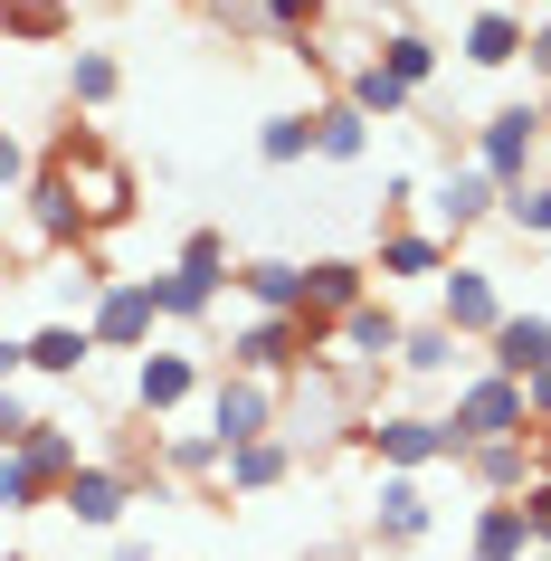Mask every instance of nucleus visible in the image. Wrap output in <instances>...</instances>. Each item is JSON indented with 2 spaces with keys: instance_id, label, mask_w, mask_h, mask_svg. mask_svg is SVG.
Segmentation results:
<instances>
[{
  "instance_id": "49530a36",
  "label": "nucleus",
  "mask_w": 551,
  "mask_h": 561,
  "mask_svg": "<svg viewBox=\"0 0 551 561\" xmlns=\"http://www.w3.org/2000/svg\"><path fill=\"white\" fill-rule=\"evenodd\" d=\"M20 371H30V343H20V333H0V390L20 381Z\"/></svg>"
},
{
  "instance_id": "0eeeda50",
  "label": "nucleus",
  "mask_w": 551,
  "mask_h": 561,
  "mask_svg": "<svg viewBox=\"0 0 551 561\" xmlns=\"http://www.w3.org/2000/svg\"><path fill=\"white\" fill-rule=\"evenodd\" d=\"M219 447H248V438H276L286 428V400H276V381H248V371H219L209 381V419H200Z\"/></svg>"
},
{
  "instance_id": "aec40b11",
  "label": "nucleus",
  "mask_w": 551,
  "mask_h": 561,
  "mask_svg": "<svg viewBox=\"0 0 551 561\" xmlns=\"http://www.w3.org/2000/svg\"><path fill=\"white\" fill-rule=\"evenodd\" d=\"M295 476V438L276 428V438H248V447H229V467H219V485L229 495H276Z\"/></svg>"
},
{
  "instance_id": "864d4df0",
  "label": "nucleus",
  "mask_w": 551,
  "mask_h": 561,
  "mask_svg": "<svg viewBox=\"0 0 551 561\" xmlns=\"http://www.w3.org/2000/svg\"><path fill=\"white\" fill-rule=\"evenodd\" d=\"M0 257H10V248H0Z\"/></svg>"
},
{
  "instance_id": "6ab92c4d",
  "label": "nucleus",
  "mask_w": 551,
  "mask_h": 561,
  "mask_svg": "<svg viewBox=\"0 0 551 561\" xmlns=\"http://www.w3.org/2000/svg\"><path fill=\"white\" fill-rule=\"evenodd\" d=\"M343 105H352L361 124H400V115H418V95H409L380 58H352V67H343Z\"/></svg>"
},
{
  "instance_id": "5701e85b",
  "label": "nucleus",
  "mask_w": 551,
  "mask_h": 561,
  "mask_svg": "<svg viewBox=\"0 0 551 561\" xmlns=\"http://www.w3.org/2000/svg\"><path fill=\"white\" fill-rule=\"evenodd\" d=\"M20 343H30V371H38V381H77V371L95 362V333L87 324H58V314H48L38 333H20Z\"/></svg>"
},
{
  "instance_id": "37998d69",
  "label": "nucleus",
  "mask_w": 551,
  "mask_h": 561,
  "mask_svg": "<svg viewBox=\"0 0 551 561\" xmlns=\"http://www.w3.org/2000/svg\"><path fill=\"white\" fill-rule=\"evenodd\" d=\"M523 419H532V438H551V362L523 381Z\"/></svg>"
},
{
  "instance_id": "1a4fd4ad",
  "label": "nucleus",
  "mask_w": 551,
  "mask_h": 561,
  "mask_svg": "<svg viewBox=\"0 0 551 561\" xmlns=\"http://www.w3.org/2000/svg\"><path fill=\"white\" fill-rule=\"evenodd\" d=\"M504 314H514V305H504V286H494V266H466L457 257L447 276H437V324L457 333V343H485Z\"/></svg>"
},
{
  "instance_id": "09e8293b",
  "label": "nucleus",
  "mask_w": 551,
  "mask_h": 561,
  "mask_svg": "<svg viewBox=\"0 0 551 561\" xmlns=\"http://www.w3.org/2000/svg\"><path fill=\"white\" fill-rule=\"evenodd\" d=\"M0 561H30V552H0Z\"/></svg>"
},
{
  "instance_id": "20e7f679",
  "label": "nucleus",
  "mask_w": 551,
  "mask_h": 561,
  "mask_svg": "<svg viewBox=\"0 0 551 561\" xmlns=\"http://www.w3.org/2000/svg\"><path fill=\"white\" fill-rule=\"evenodd\" d=\"M361 447L380 457V476H418V467H457L466 447H457V428L437 410H371L361 419Z\"/></svg>"
},
{
  "instance_id": "c85d7f7f",
  "label": "nucleus",
  "mask_w": 551,
  "mask_h": 561,
  "mask_svg": "<svg viewBox=\"0 0 551 561\" xmlns=\"http://www.w3.org/2000/svg\"><path fill=\"white\" fill-rule=\"evenodd\" d=\"M115 95H124L115 48H77V58H67V105H77V115H105Z\"/></svg>"
},
{
  "instance_id": "de8ad7c7",
  "label": "nucleus",
  "mask_w": 551,
  "mask_h": 561,
  "mask_svg": "<svg viewBox=\"0 0 551 561\" xmlns=\"http://www.w3.org/2000/svg\"><path fill=\"white\" fill-rule=\"evenodd\" d=\"M542 181H551V144H542Z\"/></svg>"
},
{
  "instance_id": "4be33fe9",
  "label": "nucleus",
  "mask_w": 551,
  "mask_h": 561,
  "mask_svg": "<svg viewBox=\"0 0 551 561\" xmlns=\"http://www.w3.org/2000/svg\"><path fill=\"white\" fill-rule=\"evenodd\" d=\"M229 286L257 314H305V266L295 257H248V266H229Z\"/></svg>"
},
{
  "instance_id": "f3484780",
  "label": "nucleus",
  "mask_w": 551,
  "mask_h": 561,
  "mask_svg": "<svg viewBox=\"0 0 551 561\" xmlns=\"http://www.w3.org/2000/svg\"><path fill=\"white\" fill-rule=\"evenodd\" d=\"M523 30H532L523 10L485 0V10H475V20L457 30V58H466V67H523Z\"/></svg>"
},
{
  "instance_id": "a211bd4d",
  "label": "nucleus",
  "mask_w": 551,
  "mask_h": 561,
  "mask_svg": "<svg viewBox=\"0 0 551 561\" xmlns=\"http://www.w3.org/2000/svg\"><path fill=\"white\" fill-rule=\"evenodd\" d=\"M457 467L475 476V485H485V495H504V504H514L523 485H532V476H542V457H532V438H485V447H466Z\"/></svg>"
},
{
  "instance_id": "58836bf2",
  "label": "nucleus",
  "mask_w": 551,
  "mask_h": 561,
  "mask_svg": "<svg viewBox=\"0 0 551 561\" xmlns=\"http://www.w3.org/2000/svg\"><path fill=\"white\" fill-rule=\"evenodd\" d=\"M30 144H20V134H10V124H0V201H20V191H30Z\"/></svg>"
},
{
  "instance_id": "603ef678",
  "label": "nucleus",
  "mask_w": 551,
  "mask_h": 561,
  "mask_svg": "<svg viewBox=\"0 0 551 561\" xmlns=\"http://www.w3.org/2000/svg\"><path fill=\"white\" fill-rule=\"evenodd\" d=\"M0 286H10V276H0Z\"/></svg>"
},
{
  "instance_id": "a18cd8bd",
  "label": "nucleus",
  "mask_w": 551,
  "mask_h": 561,
  "mask_svg": "<svg viewBox=\"0 0 551 561\" xmlns=\"http://www.w3.org/2000/svg\"><path fill=\"white\" fill-rule=\"evenodd\" d=\"M209 20H219V30H238V38H266L257 0H209Z\"/></svg>"
},
{
  "instance_id": "a19ab883",
  "label": "nucleus",
  "mask_w": 551,
  "mask_h": 561,
  "mask_svg": "<svg viewBox=\"0 0 551 561\" xmlns=\"http://www.w3.org/2000/svg\"><path fill=\"white\" fill-rule=\"evenodd\" d=\"M181 266H219L229 276V229H191L181 238Z\"/></svg>"
},
{
  "instance_id": "c756f323",
  "label": "nucleus",
  "mask_w": 551,
  "mask_h": 561,
  "mask_svg": "<svg viewBox=\"0 0 551 561\" xmlns=\"http://www.w3.org/2000/svg\"><path fill=\"white\" fill-rule=\"evenodd\" d=\"M390 371H409V381H437V371H457V333L437 324V314H428V324H409V333H400V362H390Z\"/></svg>"
},
{
  "instance_id": "9d476101",
  "label": "nucleus",
  "mask_w": 551,
  "mask_h": 561,
  "mask_svg": "<svg viewBox=\"0 0 551 561\" xmlns=\"http://www.w3.org/2000/svg\"><path fill=\"white\" fill-rule=\"evenodd\" d=\"M494 201H504V191H494L475 162H447V172H437V191H428V219H418V229H437L447 248H457L466 229H485V219H494Z\"/></svg>"
},
{
  "instance_id": "cd10ccee",
  "label": "nucleus",
  "mask_w": 551,
  "mask_h": 561,
  "mask_svg": "<svg viewBox=\"0 0 551 561\" xmlns=\"http://www.w3.org/2000/svg\"><path fill=\"white\" fill-rule=\"evenodd\" d=\"M67 30H77L67 0H0V38H10V48H58Z\"/></svg>"
},
{
  "instance_id": "dca6fc26",
  "label": "nucleus",
  "mask_w": 551,
  "mask_h": 561,
  "mask_svg": "<svg viewBox=\"0 0 551 561\" xmlns=\"http://www.w3.org/2000/svg\"><path fill=\"white\" fill-rule=\"evenodd\" d=\"M361 296H371V266H361V257H314V266H305V314H314L323 333L343 324Z\"/></svg>"
},
{
  "instance_id": "f704fd0d",
  "label": "nucleus",
  "mask_w": 551,
  "mask_h": 561,
  "mask_svg": "<svg viewBox=\"0 0 551 561\" xmlns=\"http://www.w3.org/2000/svg\"><path fill=\"white\" fill-rule=\"evenodd\" d=\"M105 286H115V276H105V266H95L87 248H77V257L58 266V324H87V314H95V296H105Z\"/></svg>"
},
{
  "instance_id": "c9c22d12",
  "label": "nucleus",
  "mask_w": 551,
  "mask_h": 561,
  "mask_svg": "<svg viewBox=\"0 0 551 561\" xmlns=\"http://www.w3.org/2000/svg\"><path fill=\"white\" fill-rule=\"evenodd\" d=\"M20 457H30V467L48 476V485H67V476L87 467V457H77V428H67V419H38V428H30V447H20Z\"/></svg>"
},
{
  "instance_id": "9b49d317",
  "label": "nucleus",
  "mask_w": 551,
  "mask_h": 561,
  "mask_svg": "<svg viewBox=\"0 0 551 561\" xmlns=\"http://www.w3.org/2000/svg\"><path fill=\"white\" fill-rule=\"evenodd\" d=\"M124 504H134V485H124V467H105V457H87V467L58 485V514H67L77 533H115Z\"/></svg>"
},
{
  "instance_id": "3c124183",
  "label": "nucleus",
  "mask_w": 551,
  "mask_h": 561,
  "mask_svg": "<svg viewBox=\"0 0 551 561\" xmlns=\"http://www.w3.org/2000/svg\"><path fill=\"white\" fill-rule=\"evenodd\" d=\"M532 561H551V552H532Z\"/></svg>"
},
{
  "instance_id": "412c9836",
  "label": "nucleus",
  "mask_w": 551,
  "mask_h": 561,
  "mask_svg": "<svg viewBox=\"0 0 551 561\" xmlns=\"http://www.w3.org/2000/svg\"><path fill=\"white\" fill-rule=\"evenodd\" d=\"M219 286H229V276H219V266H162V276H152V296H162V324H209V314H219Z\"/></svg>"
},
{
  "instance_id": "4c0bfd02",
  "label": "nucleus",
  "mask_w": 551,
  "mask_h": 561,
  "mask_svg": "<svg viewBox=\"0 0 551 561\" xmlns=\"http://www.w3.org/2000/svg\"><path fill=\"white\" fill-rule=\"evenodd\" d=\"M514 514H523V533H532V552H551V476H532V485H523Z\"/></svg>"
},
{
  "instance_id": "393cba45",
  "label": "nucleus",
  "mask_w": 551,
  "mask_h": 561,
  "mask_svg": "<svg viewBox=\"0 0 551 561\" xmlns=\"http://www.w3.org/2000/svg\"><path fill=\"white\" fill-rule=\"evenodd\" d=\"M152 467H162V485H209V476L229 467V447L209 438V428H162V457Z\"/></svg>"
},
{
  "instance_id": "2eb2a0df",
  "label": "nucleus",
  "mask_w": 551,
  "mask_h": 561,
  "mask_svg": "<svg viewBox=\"0 0 551 561\" xmlns=\"http://www.w3.org/2000/svg\"><path fill=\"white\" fill-rule=\"evenodd\" d=\"M551 362V314H504V324L485 333V371H504V381H532V371H542Z\"/></svg>"
},
{
  "instance_id": "72a5a7b5",
  "label": "nucleus",
  "mask_w": 551,
  "mask_h": 561,
  "mask_svg": "<svg viewBox=\"0 0 551 561\" xmlns=\"http://www.w3.org/2000/svg\"><path fill=\"white\" fill-rule=\"evenodd\" d=\"M257 162H266V172L314 162V115H266V124H257Z\"/></svg>"
},
{
  "instance_id": "4468645a",
  "label": "nucleus",
  "mask_w": 551,
  "mask_h": 561,
  "mask_svg": "<svg viewBox=\"0 0 551 561\" xmlns=\"http://www.w3.org/2000/svg\"><path fill=\"white\" fill-rule=\"evenodd\" d=\"M447 266H457V248L437 229H418V219H409V229H380V248H371L380 286H400V276H447Z\"/></svg>"
},
{
  "instance_id": "6e6552de",
  "label": "nucleus",
  "mask_w": 551,
  "mask_h": 561,
  "mask_svg": "<svg viewBox=\"0 0 551 561\" xmlns=\"http://www.w3.org/2000/svg\"><path fill=\"white\" fill-rule=\"evenodd\" d=\"M95 353H152V333H162V296H152V276H115L87 314Z\"/></svg>"
},
{
  "instance_id": "423d86ee",
  "label": "nucleus",
  "mask_w": 551,
  "mask_h": 561,
  "mask_svg": "<svg viewBox=\"0 0 551 561\" xmlns=\"http://www.w3.org/2000/svg\"><path fill=\"white\" fill-rule=\"evenodd\" d=\"M191 400H209V362H200V353H181V343L134 353V410H144L152 428H172Z\"/></svg>"
},
{
  "instance_id": "7c9ffc66",
  "label": "nucleus",
  "mask_w": 551,
  "mask_h": 561,
  "mask_svg": "<svg viewBox=\"0 0 551 561\" xmlns=\"http://www.w3.org/2000/svg\"><path fill=\"white\" fill-rule=\"evenodd\" d=\"M361 152H371V124L352 115L343 95H333V105H314V162H361Z\"/></svg>"
},
{
  "instance_id": "f257e3e1",
  "label": "nucleus",
  "mask_w": 551,
  "mask_h": 561,
  "mask_svg": "<svg viewBox=\"0 0 551 561\" xmlns=\"http://www.w3.org/2000/svg\"><path fill=\"white\" fill-rule=\"evenodd\" d=\"M38 172H58V191L77 201V229L87 238H115L124 219H134V162H124L105 134H87V124H58V144L38 152Z\"/></svg>"
},
{
  "instance_id": "b1692460",
  "label": "nucleus",
  "mask_w": 551,
  "mask_h": 561,
  "mask_svg": "<svg viewBox=\"0 0 551 561\" xmlns=\"http://www.w3.org/2000/svg\"><path fill=\"white\" fill-rule=\"evenodd\" d=\"M466 561H532V533H523V514L504 495L475 504V524H466Z\"/></svg>"
},
{
  "instance_id": "f8f14e48",
  "label": "nucleus",
  "mask_w": 551,
  "mask_h": 561,
  "mask_svg": "<svg viewBox=\"0 0 551 561\" xmlns=\"http://www.w3.org/2000/svg\"><path fill=\"white\" fill-rule=\"evenodd\" d=\"M428 495H418V476H380V495H371V542L380 552H418L428 542Z\"/></svg>"
},
{
  "instance_id": "79ce46f5",
  "label": "nucleus",
  "mask_w": 551,
  "mask_h": 561,
  "mask_svg": "<svg viewBox=\"0 0 551 561\" xmlns=\"http://www.w3.org/2000/svg\"><path fill=\"white\" fill-rule=\"evenodd\" d=\"M30 428H38V410H20V390H0V457L30 447Z\"/></svg>"
},
{
  "instance_id": "473e14b6",
  "label": "nucleus",
  "mask_w": 551,
  "mask_h": 561,
  "mask_svg": "<svg viewBox=\"0 0 551 561\" xmlns=\"http://www.w3.org/2000/svg\"><path fill=\"white\" fill-rule=\"evenodd\" d=\"M323 10H333V0H257L266 38H276V48H295V58H305V48L323 38Z\"/></svg>"
},
{
  "instance_id": "f03ea898",
  "label": "nucleus",
  "mask_w": 551,
  "mask_h": 561,
  "mask_svg": "<svg viewBox=\"0 0 551 561\" xmlns=\"http://www.w3.org/2000/svg\"><path fill=\"white\" fill-rule=\"evenodd\" d=\"M542 144H551V115H542V95H514V105H494L475 134H466V162L494 181V191H514V181L542 172Z\"/></svg>"
},
{
  "instance_id": "bb28decb",
  "label": "nucleus",
  "mask_w": 551,
  "mask_h": 561,
  "mask_svg": "<svg viewBox=\"0 0 551 561\" xmlns=\"http://www.w3.org/2000/svg\"><path fill=\"white\" fill-rule=\"evenodd\" d=\"M371 58L390 67V77H400L409 95H428V87H437V67H447V48H437L428 30H390V38H380V48H371Z\"/></svg>"
},
{
  "instance_id": "a878e982",
  "label": "nucleus",
  "mask_w": 551,
  "mask_h": 561,
  "mask_svg": "<svg viewBox=\"0 0 551 561\" xmlns=\"http://www.w3.org/2000/svg\"><path fill=\"white\" fill-rule=\"evenodd\" d=\"M20 201H30V238H38V248H87L77 201L58 191V172H30V191H20Z\"/></svg>"
},
{
  "instance_id": "c03bdc74",
  "label": "nucleus",
  "mask_w": 551,
  "mask_h": 561,
  "mask_svg": "<svg viewBox=\"0 0 551 561\" xmlns=\"http://www.w3.org/2000/svg\"><path fill=\"white\" fill-rule=\"evenodd\" d=\"M523 58H532V95H551V20L523 30Z\"/></svg>"
},
{
  "instance_id": "e433bc0d",
  "label": "nucleus",
  "mask_w": 551,
  "mask_h": 561,
  "mask_svg": "<svg viewBox=\"0 0 551 561\" xmlns=\"http://www.w3.org/2000/svg\"><path fill=\"white\" fill-rule=\"evenodd\" d=\"M38 504H58V485H48V476L10 447V457H0V514H38Z\"/></svg>"
},
{
  "instance_id": "ddd939ff",
  "label": "nucleus",
  "mask_w": 551,
  "mask_h": 561,
  "mask_svg": "<svg viewBox=\"0 0 551 561\" xmlns=\"http://www.w3.org/2000/svg\"><path fill=\"white\" fill-rule=\"evenodd\" d=\"M400 314H390V305H380V296H361V305H352V314H343V324H333V353H343V362H361V371H390V362H400Z\"/></svg>"
},
{
  "instance_id": "39448f33",
  "label": "nucleus",
  "mask_w": 551,
  "mask_h": 561,
  "mask_svg": "<svg viewBox=\"0 0 551 561\" xmlns=\"http://www.w3.org/2000/svg\"><path fill=\"white\" fill-rule=\"evenodd\" d=\"M447 428H457V447H485V438H532V419H523V381H504V371H466L457 400H447Z\"/></svg>"
},
{
  "instance_id": "7ed1b4c3",
  "label": "nucleus",
  "mask_w": 551,
  "mask_h": 561,
  "mask_svg": "<svg viewBox=\"0 0 551 561\" xmlns=\"http://www.w3.org/2000/svg\"><path fill=\"white\" fill-rule=\"evenodd\" d=\"M323 343H333V333H323L314 314H248V324L229 333V371H248V381H295Z\"/></svg>"
},
{
  "instance_id": "2f4dec72",
  "label": "nucleus",
  "mask_w": 551,
  "mask_h": 561,
  "mask_svg": "<svg viewBox=\"0 0 551 561\" xmlns=\"http://www.w3.org/2000/svg\"><path fill=\"white\" fill-rule=\"evenodd\" d=\"M494 219H504L514 238H532V248H551V181H542V172H532V181H514V191L494 201Z\"/></svg>"
},
{
  "instance_id": "ea45409f",
  "label": "nucleus",
  "mask_w": 551,
  "mask_h": 561,
  "mask_svg": "<svg viewBox=\"0 0 551 561\" xmlns=\"http://www.w3.org/2000/svg\"><path fill=\"white\" fill-rule=\"evenodd\" d=\"M409 209H418V172H390L380 181V229H409Z\"/></svg>"
},
{
  "instance_id": "8fccbe9b",
  "label": "nucleus",
  "mask_w": 551,
  "mask_h": 561,
  "mask_svg": "<svg viewBox=\"0 0 551 561\" xmlns=\"http://www.w3.org/2000/svg\"><path fill=\"white\" fill-rule=\"evenodd\" d=\"M542 115H551V95H542Z\"/></svg>"
}]
</instances>
